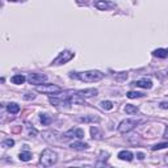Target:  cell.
<instances>
[{"label":"cell","mask_w":168,"mask_h":168,"mask_svg":"<svg viewBox=\"0 0 168 168\" xmlns=\"http://www.w3.org/2000/svg\"><path fill=\"white\" fill-rule=\"evenodd\" d=\"M75 78L80 79L82 82H86V83H95L101 80L104 78V74H101L100 71H96V70H91V71H86V72H80L75 75Z\"/></svg>","instance_id":"cell-1"},{"label":"cell","mask_w":168,"mask_h":168,"mask_svg":"<svg viewBox=\"0 0 168 168\" xmlns=\"http://www.w3.org/2000/svg\"><path fill=\"white\" fill-rule=\"evenodd\" d=\"M57 160H58V155H57L55 151H53L50 148H46L43 150L42 154H41V159H39V162H41V164L43 167H51L54 166Z\"/></svg>","instance_id":"cell-2"},{"label":"cell","mask_w":168,"mask_h":168,"mask_svg":"<svg viewBox=\"0 0 168 168\" xmlns=\"http://www.w3.org/2000/svg\"><path fill=\"white\" fill-rule=\"evenodd\" d=\"M139 123V121L138 120H133V118H127V120H123L120 125H118V131L120 133H129V131H131L134 127L137 126Z\"/></svg>","instance_id":"cell-3"},{"label":"cell","mask_w":168,"mask_h":168,"mask_svg":"<svg viewBox=\"0 0 168 168\" xmlns=\"http://www.w3.org/2000/svg\"><path fill=\"white\" fill-rule=\"evenodd\" d=\"M37 91L42 92V93H47V95H57L62 92L60 87L55 86V84H42V86L39 84V86H37Z\"/></svg>","instance_id":"cell-4"},{"label":"cell","mask_w":168,"mask_h":168,"mask_svg":"<svg viewBox=\"0 0 168 168\" xmlns=\"http://www.w3.org/2000/svg\"><path fill=\"white\" fill-rule=\"evenodd\" d=\"M74 53L66 50L63 53H60V54L58 55V58H57L54 62H53V64H63V63H67L68 60H71L74 58Z\"/></svg>","instance_id":"cell-5"},{"label":"cell","mask_w":168,"mask_h":168,"mask_svg":"<svg viewBox=\"0 0 168 168\" xmlns=\"http://www.w3.org/2000/svg\"><path fill=\"white\" fill-rule=\"evenodd\" d=\"M26 80H28L30 84H37V86H39L41 83H43L46 80V75H43V74H29L28 78H26Z\"/></svg>","instance_id":"cell-6"},{"label":"cell","mask_w":168,"mask_h":168,"mask_svg":"<svg viewBox=\"0 0 168 168\" xmlns=\"http://www.w3.org/2000/svg\"><path fill=\"white\" fill-rule=\"evenodd\" d=\"M83 137H84V131L82 129H71V130H68L64 134V138L66 139H70V138H79V139H82Z\"/></svg>","instance_id":"cell-7"},{"label":"cell","mask_w":168,"mask_h":168,"mask_svg":"<svg viewBox=\"0 0 168 168\" xmlns=\"http://www.w3.org/2000/svg\"><path fill=\"white\" fill-rule=\"evenodd\" d=\"M95 7L100 11H105V9H109V8H114L116 4L112 3V2H105V0H99V2L95 3Z\"/></svg>","instance_id":"cell-8"},{"label":"cell","mask_w":168,"mask_h":168,"mask_svg":"<svg viewBox=\"0 0 168 168\" xmlns=\"http://www.w3.org/2000/svg\"><path fill=\"white\" fill-rule=\"evenodd\" d=\"M133 86H137V87H141V88H146V89H150L152 87V82L147 78H143V79H139L133 83Z\"/></svg>","instance_id":"cell-9"},{"label":"cell","mask_w":168,"mask_h":168,"mask_svg":"<svg viewBox=\"0 0 168 168\" xmlns=\"http://www.w3.org/2000/svg\"><path fill=\"white\" fill-rule=\"evenodd\" d=\"M96 95H97V89H95V88H89V89H83V91L76 92V96H79V97H92Z\"/></svg>","instance_id":"cell-10"},{"label":"cell","mask_w":168,"mask_h":168,"mask_svg":"<svg viewBox=\"0 0 168 168\" xmlns=\"http://www.w3.org/2000/svg\"><path fill=\"white\" fill-rule=\"evenodd\" d=\"M118 158L121 159V160H126V162H131L133 160V154L130 151H127V150H123L118 154Z\"/></svg>","instance_id":"cell-11"},{"label":"cell","mask_w":168,"mask_h":168,"mask_svg":"<svg viewBox=\"0 0 168 168\" xmlns=\"http://www.w3.org/2000/svg\"><path fill=\"white\" fill-rule=\"evenodd\" d=\"M7 109H8V112H9V113L16 114V113L20 112V105L16 104V103H9L7 105Z\"/></svg>","instance_id":"cell-12"},{"label":"cell","mask_w":168,"mask_h":168,"mask_svg":"<svg viewBox=\"0 0 168 168\" xmlns=\"http://www.w3.org/2000/svg\"><path fill=\"white\" fill-rule=\"evenodd\" d=\"M11 80H12V83H13V84H17V86H19V84H23V83L26 80V78L24 76V75L19 74V75H13Z\"/></svg>","instance_id":"cell-13"},{"label":"cell","mask_w":168,"mask_h":168,"mask_svg":"<svg viewBox=\"0 0 168 168\" xmlns=\"http://www.w3.org/2000/svg\"><path fill=\"white\" fill-rule=\"evenodd\" d=\"M70 147L74 148V150H86V148H88V144L79 141V142H72L70 144Z\"/></svg>","instance_id":"cell-14"},{"label":"cell","mask_w":168,"mask_h":168,"mask_svg":"<svg viewBox=\"0 0 168 168\" xmlns=\"http://www.w3.org/2000/svg\"><path fill=\"white\" fill-rule=\"evenodd\" d=\"M154 55L158 57V58H167L168 51H167V50H164V49H158V50L154 51Z\"/></svg>","instance_id":"cell-15"},{"label":"cell","mask_w":168,"mask_h":168,"mask_svg":"<svg viewBox=\"0 0 168 168\" xmlns=\"http://www.w3.org/2000/svg\"><path fill=\"white\" fill-rule=\"evenodd\" d=\"M30 159H32V152H30V151H23V152H20V160L29 162Z\"/></svg>","instance_id":"cell-16"},{"label":"cell","mask_w":168,"mask_h":168,"mask_svg":"<svg viewBox=\"0 0 168 168\" xmlns=\"http://www.w3.org/2000/svg\"><path fill=\"white\" fill-rule=\"evenodd\" d=\"M129 99H137V97H143L144 93H142V92H135V91H130V92H127V95H126Z\"/></svg>","instance_id":"cell-17"},{"label":"cell","mask_w":168,"mask_h":168,"mask_svg":"<svg viewBox=\"0 0 168 168\" xmlns=\"http://www.w3.org/2000/svg\"><path fill=\"white\" fill-rule=\"evenodd\" d=\"M125 112H126L127 114H134V113H137V112H138V108H137V107H134V105H130V104H127L126 107H125Z\"/></svg>","instance_id":"cell-18"},{"label":"cell","mask_w":168,"mask_h":168,"mask_svg":"<svg viewBox=\"0 0 168 168\" xmlns=\"http://www.w3.org/2000/svg\"><path fill=\"white\" fill-rule=\"evenodd\" d=\"M101 108L105 110H110V109H113V103L112 101H103L101 103Z\"/></svg>","instance_id":"cell-19"},{"label":"cell","mask_w":168,"mask_h":168,"mask_svg":"<svg viewBox=\"0 0 168 168\" xmlns=\"http://www.w3.org/2000/svg\"><path fill=\"white\" fill-rule=\"evenodd\" d=\"M80 121L82 122H91V121H96V122H99L100 121V118L99 117H95V116H92V117H82L80 118Z\"/></svg>","instance_id":"cell-20"},{"label":"cell","mask_w":168,"mask_h":168,"mask_svg":"<svg viewBox=\"0 0 168 168\" xmlns=\"http://www.w3.org/2000/svg\"><path fill=\"white\" fill-rule=\"evenodd\" d=\"M41 122L43 123V125H50L51 122V118L47 116V114H42L41 116Z\"/></svg>","instance_id":"cell-21"},{"label":"cell","mask_w":168,"mask_h":168,"mask_svg":"<svg viewBox=\"0 0 168 168\" xmlns=\"http://www.w3.org/2000/svg\"><path fill=\"white\" fill-rule=\"evenodd\" d=\"M13 144H15V141L9 138V139H5L3 142V147H12Z\"/></svg>","instance_id":"cell-22"},{"label":"cell","mask_w":168,"mask_h":168,"mask_svg":"<svg viewBox=\"0 0 168 168\" xmlns=\"http://www.w3.org/2000/svg\"><path fill=\"white\" fill-rule=\"evenodd\" d=\"M166 147H168V143L166 142V143H159V144H155L152 147V150L154 151H156V150H162V148H166Z\"/></svg>","instance_id":"cell-23"},{"label":"cell","mask_w":168,"mask_h":168,"mask_svg":"<svg viewBox=\"0 0 168 168\" xmlns=\"http://www.w3.org/2000/svg\"><path fill=\"white\" fill-rule=\"evenodd\" d=\"M91 133H92V135H93V138H95V137H96V138H100V137H99V131H97V127L92 126L91 127Z\"/></svg>","instance_id":"cell-24"},{"label":"cell","mask_w":168,"mask_h":168,"mask_svg":"<svg viewBox=\"0 0 168 168\" xmlns=\"http://www.w3.org/2000/svg\"><path fill=\"white\" fill-rule=\"evenodd\" d=\"M34 97H36V95H33V93H26V96H24V99H25V100H33Z\"/></svg>","instance_id":"cell-25"},{"label":"cell","mask_w":168,"mask_h":168,"mask_svg":"<svg viewBox=\"0 0 168 168\" xmlns=\"http://www.w3.org/2000/svg\"><path fill=\"white\" fill-rule=\"evenodd\" d=\"M162 109H168V103H160V105H159Z\"/></svg>","instance_id":"cell-26"},{"label":"cell","mask_w":168,"mask_h":168,"mask_svg":"<svg viewBox=\"0 0 168 168\" xmlns=\"http://www.w3.org/2000/svg\"><path fill=\"white\" fill-rule=\"evenodd\" d=\"M137 156H138L139 160H143V159H144V155H143L142 152H138V154H137Z\"/></svg>","instance_id":"cell-27"},{"label":"cell","mask_w":168,"mask_h":168,"mask_svg":"<svg viewBox=\"0 0 168 168\" xmlns=\"http://www.w3.org/2000/svg\"><path fill=\"white\" fill-rule=\"evenodd\" d=\"M164 138L168 139V126L166 127V130H164Z\"/></svg>","instance_id":"cell-28"},{"label":"cell","mask_w":168,"mask_h":168,"mask_svg":"<svg viewBox=\"0 0 168 168\" xmlns=\"http://www.w3.org/2000/svg\"><path fill=\"white\" fill-rule=\"evenodd\" d=\"M12 2H24V0H12Z\"/></svg>","instance_id":"cell-29"},{"label":"cell","mask_w":168,"mask_h":168,"mask_svg":"<svg viewBox=\"0 0 168 168\" xmlns=\"http://www.w3.org/2000/svg\"><path fill=\"white\" fill-rule=\"evenodd\" d=\"M78 2H79V3H83V2H86V0H78Z\"/></svg>","instance_id":"cell-30"},{"label":"cell","mask_w":168,"mask_h":168,"mask_svg":"<svg viewBox=\"0 0 168 168\" xmlns=\"http://www.w3.org/2000/svg\"><path fill=\"white\" fill-rule=\"evenodd\" d=\"M166 162H167V163H168V155H167V156H166Z\"/></svg>","instance_id":"cell-31"},{"label":"cell","mask_w":168,"mask_h":168,"mask_svg":"<svg viewBox=\"0 0 168 168\" xmlns=\"http://www.w3.org/2000/svg\"><path fill=\"white\" fill-rule=\"evenodd\" d=\"M167 51H168V50H167Z\"/></svg>","instance_id":"cell-32"}]
</instances>
